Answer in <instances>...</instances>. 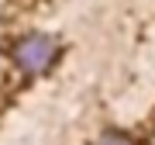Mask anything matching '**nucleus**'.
I'll use <instances>...</instances> for the list:
<instances>
[{
  "mask_svg": "<svg viewBox=\"0 0 155 145\" xmlns=\"http://www.w3.org/2000/svg\"><path fill=\"white\" fill-rule=\"evenodd\" d=\"M59 56V42L52 38V35H45V31H35V35H24L21 42L14 45V62H17V69H24V72H45L55 62Z\"/></svg>",
  "mask_w": 155,
  "mask_h": 145,
  "instance_id": "nucleus-1",
  "label": "nucleus"
},
{
  "mask_svg": "<svg viewBox=\"0 0 155 145\" xmlns=\"http://www.w3.org/2000/svg\"><path fill=\"white\" fill-rule=\"evenodd\" d=\"M97 145H131V142H127L124 135H114V131H110V135H104V138H100Z\"/></svg>",
  "mask_w": 155,
  "mask_h": 145,
  "instance_id": "nucleus-2",
  "label": "nucleus"
}]
</instances>
